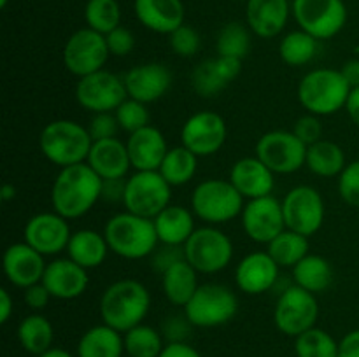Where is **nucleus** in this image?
I'll return each mask as SVG.
<instances>
[{
  "instance_id": "obj_1",
  "label": "nucleus",
  "mask_w": 359,
  "mask_h": 357,
  "mask_svg": "<svg viewBox=\"0 0 359 357\" xmlns=\"http://www.w3.org/2000/svg\"><path fill=\"white\" fill-rule=\"evenodd\" d=\"M102 182L88 163L60 168L51 186L53 210L69 220L86 216L102 200Z\"/></svg>"
},
{
  "instance_id": "obj_2",
  "label": "nucleus",
  "mask_w": 359,
  "mask_h": 357,
  "mask_svg": "<svg viewBox=\"0 0 359 357\" xmlns=\"http://www.w3.org/2000/svg\"><path fill=\"white\" fill-rule=\"evenodd\" d=\"M151 308V293L140 280L121 279L105 287L102 293V322L125 335L135 326L142 324Z\"/></svg>"
},
{
  "instance_id": "obj_3",
  "label": "nucleus",
  "mask_w": 359,
  "mask_h": 357,
  "mask_svg": "<svg viewBox=\"0 0 359 357\" xmlns=\"http://www.w3.org/2000/svg\"><path fill=\"white\" fill-rule=\"evenodd\" d=\"M104 234L111 252L130 261L151 258L160 245L153 219L137 216L128 210L112 216L105 223Z\"/></svg>"
},
{
  "instance_id": "obj_4",
  "label": "nucleus",
  "mask_w": 359,
  "mask_h": 357,
  "mask_svg": "<svg viewBox=\"0 0 359 357\" xmlns=\"http://www.w3.org/2000/svg\"><path fill=\"white\" fill-rule=\"evenodd\" d=\"M93 139L88 126L72 119L48 122L39 135V149L49 163L58 168L86 163Z\"/></svg>"
},
{
  "instance_id": "obj_5",
  "label": "nucleus",
  "mask_w": 359,
  "mask_h": 357,
  "mask_svg": "<svg viewBox=\"0 0 359 357\" xmlns=\"http://www.w3.org/2000/svg\"><path fill=\"white\" fill-rule=\"evenodd\" d=\"M353 88L337 69H314L298 84V102L309 114L326 118L346 108Z\"/></svg>"
},
{
  "instance_id": "obj_6",
  "label": "nucleus",
  "mask_w": 359,
  "mask_h": 357,
  "mask_svg": "<svg viewBox=\"0 0 359 357\" xmlns=\"http://www.w3.org/2000/svg\"><path fill=\"white\" fill-rule=\"evenodd\" d=\"M244 196L224 178H207L191 192V210L209 226H219L237 219L244 210Z\"/></svg>"
},
{
  "instance_id": "obj_7",
  "label": "nucleus",
  "mask_w": 359,
  "mask_h": 357,
  "mask_svg": "<svg viewBox=\"0 0 359 357\" xmlns=\"http://www.w3.org/2000/svg\"><path fill=\"white\" fill-rule=\"evenodd\" d=\"M238 312V298L223 284H202L184 307V315L193 328H219Z\"/></svg>"
},
{
  "instance_id": "obj_8",
  "label": "nucleus",
  "mask_w": 359,
  "mask_h": 357,
  "mask_svg": "<svg viewBox=\"0 0 359 357\" xmlns=\"http://www.w3.org/2000/svg\"><path fill=\"white\" fill-rule=\"evenodd\" d=\"M186 261L198 273L212 275L226 268L233 259V241L216 226L196 227L184 244Z\"/></svg>"
},
{
  "instance_id": "obj_9",
  "label": "nucleus",
  "mask_w": 359,
  "mask_h": 357,
  "mask_svg": "<svg viewBox=\"0 0 359 357\" xmlns=\"http://www.w3.org/2000/svg\"><path fill=\"white\" fill-rule=\"evenodd\" d=\"M170 200L172 186L158 170L135 172L126 178L123 205L128 212L154 219L161 210L170 205Z\"/></svg>"
},
{
  "instance_id": "obj_10",
  "label": "nucleus",
  "mask_w": 359,
  "mask_h": 357,
  "mask_svg": "<svg viewBox=\"0 0 359 357\" xmlns=\"http://www.w3.org/2000/svg\"><path fill=\"white\" fill-rule=\"evenodd\" d=\"M319 317V303L316 294L302 289L297 284L286 287L277 298L273 308V324L283 335L300 336L316 328Z\"/></svg>"
},
{
  "instance_id": "obj_11",
  "label": "nucleus",
  "mask_w": 359,
  "mask_h": 357,
  "mask_svg": "<svg viewBox=\"0 0 359 357\" xmlns=\"http://www.w3.org/2000/svg\"><path fill=\"white\" fill-rule=\"evenodd\" d=\"M273 174L290 175L305 167L307 146L287 130L263 133L256 142V154Z\"/></svg>"
},
{
  "instance_id": "obj_12",
  "label": "nucleus",
  "mask_w": 359,
  "mask_h": 357,
  "mask_svg": "<svg viewBox=\"0 0 359 357\" xmlns=\"http://www.w3.org/2000/svg\"><path fill=\"white\" fill-rule=\"evenodd\" d=\"M109 56L111 52H109L105 35L88 27L74 31L67 38L62 52L65 69L79 79L98 70H104Z\"/></svg>"
},
{
  "instance_id": "obj_13",
  "label": "nucleus",
  "mask_w": 359,
  "mask_h": 357,
  "mask_svg": "<svg viewBox=\"0 0 359 357\" xmlns=\"http://www.w3.org/2000/svg\"><path fill=\"white\" fill-rule=\"evenodd\" d=\"M283 212L287 230L311 238L325 224V200L312 186H294L284 196Z\"/></svg>"
},
{
  "instance_id": "obj_14",
  "label": "nucleus",
  "mask_w": 359,
  "mask_h": 357,
  "mask_svg": "<svg viewBox=\"0 0 359 357\" xmlns=\"http://www.w3.org/2000/svg\"><path fill=\"white\" fill-rule=\"evenodd\" d=\"M293 14L298 27L318 41L333 38L347 23L344 0H294Z\"/></svg>"
},
{
  "instance_id": "obj_15",
  "label": "nucleus",
  "mask_w": 359,
  "mask_h": 357,
  "mask_svg": "<svg viewBox=\"0 0 359 357\" xmlns=\"http://www.w3.org/2000/svg\"><path fill=\"white\" fill-rule=\"evenodd\" d=\"M128 98L125 79L109 70L81 77L76 84V100L91 114L114 112Z\"/></svg>"
},
{
  "instance_id": "obj_16",
  "label": "nucleus",
  "mask_w": 359,
  "mask_h": 357,
  "mask_svg": "<svg viewBox=\"0 0 359 357\" xmlns=\"http://www.w3.org/2000/svg\"><path fill=\"white\" fill-rule=\"evenodd\" d=\"M228 126L221 114L212 111L195 112L181 128V142L195 156L207 158L219 153L226 144Z\"/></svg>"
},
{
  "instance_id": "obj_17",
  "label": "nucleus",
  "mask_w": 359,
  "mask_h": 357,
  "mask_svg": "<svg viewBox=\"0 0 359 357\" xmlns=\"http://www.w3.org/2000/svg\"><path fill=\"white\" fill-rule=\"evenodd\" d=\"M244 233L256 244L269 245L277 234L286 230L283 202L276 196L248 200L241 214Z\"/></svg>"
},
{
  "instance_id": "obj_18",
  "label": "nucleus",
  "mask_w": 359,
  "mask_h": 357,
  "mask_svg": "<svg viewBox=\"0 0 359 357\" xmlns=\"http://www.w3.org/2000/svg\"><path fill=\"white\" fill-rule=\"evenodd\" d=\"M72 231L69 219L53 212H41L32 216L23 227V241L41 252L42 255H58L67 251Z\"/></svg>"
},
{
  "instance_id": "obj_19",
  "label": "nucleus",
  "mask_w": 359,
  "mask_h": 357,
  "mask_svg": "<svg viewBox=\"0 0 359 357\" xmlns=\"http://www.w3.org/2000/svg\"><path fill=\"white\" fill-rule=\"evenodd\" d=\"M280 266L266 251L249 252L235 268V284L249 296H259L272 290L279 282Z\"/></svg>"
},
{
  "instance_id": "obj_20",
  "label": "nucleus",
  "mask_w": 359,
  "mask_h": 357,
  "mask_svg": "<svg viewBox=\"0 0 359 357\" xmlns=\"http://www.w3.org/2000/svg\"><path fill=\"white\" fill-rule=\"evenodd\" d=\"M123 79L128 97L146 105L163 98L172 86L170 70L160 62H147L132 66Z\"/></svg>"
},
{
  "instance_id": "obj_21",
  "label": "nucleus",
  "mask_w": 359,
  "mask_h": 357,
  "mask_svg": "<svg viewBox=\"0 0 359 357\" xmlns=\"http://www.w3.org/2000/svg\"><path fill=\"white\" fill-rule=\"evenodd\" d=\"M44 258L46 255L35 251L27 241H18V244L9 245L4 252V273L14 287L27 289L34 284L42 282L46 266H48Z\"/></svg>"
},
{
  "instance_id": "obj_22",
  "label": "nucleus",
  "mask_w": 359,
  "mask_h": 357,
  "mask_svg": "<svg viewBox=\"0 0 359 357\" xmlns=\"http://www.w3.org/2000/svg\"><path fill=\"white\" fill-rule=\"evenodd\" d=\"M42 284L56 300H76L86 293L90 276L86 268L70 258H56L46 266Z\"/></svg>"
},
{
  "instance_id": "obj_23",
  "label": "nucleus",
  "mask_w": 359,
  "mask_h": 357,
  "mask_svg": "<svg viewBox=\"0 0 359 357\" xmlns=\"http://www.w3.org/2000/svg\"><path fill=\"white\" fill-rule=\"evenodd\" d=\"M228 181L245 200L269 196L276 188V174L258 156H245L235 161Z\"/></svg>"
},
{
  "instance_id": "obj_24",
  "label": "nucleus",
  "mask_w": 359,
  "mask_h": 357,
  "mask_svg": "<svg viewBox=\"0 0 359 357\" xmlns=\"http://www.w3.org/2000/svg\"><path fill=\"white\" fill-rule=\"evenodd\" d=\"M126 147L135 172L158 170L170 149L163 133L153 125L144 126L139 132L128 135Z\"/></svg>"
},
{
  "instance_id": "obj_25",
  "label": "nucleus",
  "mask_w": 359,
  "mask_h": 357,
  "mask_svg": "<svg viewBox=\"0 0 359 357\" xmlns=\"http://www.w3.org/2000/svg\"><path fill=\"white\" fill-rule=\"evenodd\" d=\"M291 7L287 0H248L245 21L255 35L273 38L280 35L290 20Z\"/></svg>"
},
{
  "instance_id": "obj_26",
  "label": "nucleus",
  "mask_w": 359,
  "mask_h": 357,
  "mask_svg": "<svg viewBox=\"0 0 359 357\" xmlns=\"http://www.w3.org/2000/svg\"><path fill=\"white\" fill-rule=\"evenodd\" d=\"M133 10L139 23L156 34L170 35L184 24L182 0H135Z\"/></svg>"
},
{
  "instance_id": "obj_27",
  "label": "nucleus",
  "mask_w": 359,
  "mask_h": 357,
  "mask_svg": "<svg viewBox=\"0 0 359 357\" xmlns=\"http://www.w3.org/2000/svg\"><path fill=\"white\" fill-rule=\"evenodd\" d=\"M86 163L100 178H125L132 168L128 147L125 142L112 136L105 140H95L88 154Z\"/></svg>"
},
{
  "instance_id": "obj_28",
  "label": "nucleus",
  "mask_w": 359,
  "mask_h": 357,
  "mask_svg": "<svg viewBox=\"0 0 359 357\" xmlns=\"http://www.w3.org/2000/svg\"><path fill=\"white\" fill-rule=\"evenodd\" d=\"M195 214L193 210L181 205H168L161 210L153 219L154 230H156L158 240L165 245H181L184 247L186 241L195 233Z\"/></svg>"
},
{
  "instance_id": "obj_29",
  "label": "nucleus",
  "mask_w": 359,
  "mask_h": 357,
  "mask_svg": "<svg viewBox=\"0 0 359 357\" xmlns=\"http://www.w3.org/2000/svg\"><path fill=\"white\" fill-rule=\"evenodd\" d=\"M109 251L111 248H109L107 240H105L104 231L98 233L97 230L84 227V230L74 231L65 252L67 258H70L79 266L86 270H93L98 268L107 259Z\"/></svg>"
},
{
  "instance_id": "obj_30",
  "label": "nucleus",
  "mask_w": 359,
  "mask_h": 357,
  "mask_svg": "<svg viewBox=\"0 0 359 357\" xmlns=\"http://www.w3.org/2000/svg\"><path fill=\"white\" fill-rule=\"evenodd\" d=\"M123 354V332L104 322L84 331L77 342V357H121Z\"/></svg>"
},
{
  "instance_id": "obj_31",
  "label": "nucleus",
  "mask_w": 359,
  "mask_h": 357,
  "mask_svg": "<svg viewBox=\"0 0 359 357\" xmlns=\"http://www.w3.org/2000/svg\"><path fill=\"white\" fill-rule=\"evenodd\" d=\"M198 275L200 273L186 259L175 262L161 273V290L165 298L175 307L184 308L200 287Z\"/></svg>"
},
{
  "instance_id": "obj_32",
  "label": "nucleus",
  "mask_w": 359,
  "mask_h": 357,
  "mask_svg": "<svg viewBox=\"0 0 359 357\" xmlns=\"http://www.w3.org/2000/svg\"><path fill=\"white\" fill-rule=\"evenodd\" d=\"M293 282L312 294H321L332 286L333 266L319 254H307L293 268Z\"/></svg>"
},
{
  "instance_id": "obj_33",
  "label": "nucleus",
  "mask_w": 359,
  "mask_h": 357,
  "mask_svg": "<svg viewBox=\"0 0 359 357\" xmlns=\"http://www.w3.org/2000/svg\"><path fill=\"white\" fill-rule=\"evenodd\" d=\"M305 167L314 175L323 178L339 177L347 167L346 153L342 147L332 140H319L307 147V161Z\"/></svg>"
},
{
  "instance_id": "obj_34",
  "label": "nucleus",
  "mask_w": 359,
  "mask_h": 357,
  "mask_svg": "<svg viewBox=\"0 0 359 357\" xmlns=\"http://www.w3.org/2000/svg\"><path fill=\"white\" fill-rule=\"evenodd\" d=\"M18 340L25 352L34 354L37 357L53 349L55 329L48 317L42 314H32L18 326Z\"/></svg>"
},
{
  "instance_id": "obj_35",
  "label": "nucleus",
  "mask_w": 359,
  "mask_h": 357,
  "mask_svg": "<svg viewBox=\"0 0 359 357\" xmlns=\"http://www.w3.org/2000/svg\"><path fill=\"white\" fill-rule=\"evenodd\" d=\"M196 170H198V156H195L191 150L186 149L182 144L177 147H170L165 160L161 161L160 168H158L161 177L172 188H177V186H184L188 182H191L195 178Z\"/></svg>"
},
{
  "instance_id": "obj_36",
  "label": "nucleus",
  "mask_w": 359,
  "mask_h": 357,
  "mask_svg": "<svg viewBox=\"0 0 359 357\" xmlns=\"http://www.w3.org/2000/svg\"><path fill=\"white\" fill-rule=\"evenodd\" d=\"M309 238L304 234L297 233V231L284 230L283 233L277 234L269 245H266V252L273 258V261L280 266V268H293L294 265L302 261L309 252Z\"/></svg>"
},
{
  "instance_id": "obj_37",
  "label": "nucleus",
  "mask_w": 359,
  "mask_h": 357,
  "mask_svg": "<svg viewBox=\"0 0 359 357\" xmlns=\"http://www.w3.org/2000/svg\"><path fill=\"white\" fill-rule=\"evenodd\" d=\"M318 38L302 28L290 31L284 35L279 44L280 59L290 66L307 65L318 55Z\"/></svg>"
},
{
  "instance_id": "obj_38",
  "label": "nucleus",
  "mask_w": 359,
  "mask_h": 357,
  "mask_svg": "<svg viewBox=\"0 0 359 357\" xmlns=\"http://www.w3.org/2000/svg\"><path fill=\"white\" fill-rule=\"evenodd\" d=\"M125 338V352L128 357H160L165 349L163 336L160 331L147 324H139L123 335Z\"/></svg>"
},
{
  "instance_id": "obj_39",
  "label": "nucleus",
  "mask_w": 359,
  "mask_h": 357,
  "mask_svg": "<svg viewBox=\"0 0 359 357\" xmlns=\"http://www.w3.org/2000/svg\"><path fill=\"white\" fill-rule=\"evenodd\" d=\"M217 56L244 59L251 51V28L238 21L226 23L217 34Z\"/></svg>"
},
{
  "instance_id": "obj_40",
  "label": "nucleus",
  "mask_w": 359,
  "mask_h": 357,
  "mask_svg": "<svg viewBox=\"0 0 359 357\" xmlns=\"http://www.w3.org/2000/svg\"><path fill=\"white\" fill-rule=\"evenodd\" d=\"M297 357H339V342L328 331L312 328L294 338Z\"/></svg>"
},
{
  "instance_id": "obj_41",
  "label": "nucleus",
  "mask_w": 359,
  "mask_h": 357,
  "mask_svg": "<svg viewBox=\"0 0 359 357\" xmlns=\"http://www.w3.org/2000/svg\"><path fill=\"white\" fill-rule=\"evenodd\" d=\"M88 28L107 35L121 23V7L118 0H88L84 7Z\"/></svg>"
},
{
  "instance_id": "obj_42",
  "label": "nucleus",
  "mask_w": 359,
  "mask_h": 357,
  "mask_svg": "<svg viewBox=\"0 0 359 357\" xmlns=\"http://www.w3.org/2000/svg\"><path fill=\"white\" fill-rule=\"evenodd\" d=\"M191 88L198 97L212 98L219 94L228 86V80L221 76L219 69L216 65V58L205 59L200 63L191 72Z\"/></svg>"
},
{
  "instance_id": "obj_43",
  "label": "nucleus",
  "mask_w": 359,
  "mask_h": 357,
  "mask_svg": "<svg viewBox=\"0 0 359 357\" xmlns=\"http://www.w3.org/2000/svg\"><path fill=\"white\" fill-rule=\"evenodd\" d=\"M114 114L116 119H118L121 132H126L128 135L142 130L144 126L149 125L151 121V114L147 105L130 97L116 108Z\"/></svg>"
},
{
  "instance_id": "obj_44",
  "label": "nucleus",
  "mask_w": 359,
  "mask_h": 357,
  "mask_svg": "<svg viewBox=\"0 0 359 357\" xmlns=\"http://www.w3.org/2000/svg\"><path fill=\"white\" fill-rule=\"evenodd\" d=\"M170 48L181 58H191L198 52L200 44H202V38L200 34L189 24H181L177 30H174L170 34Z\"/></svg>"
},
{
  "instance_id": "obj_45",
  "label": "nucleus",
  "mask_w": 359,
  "mask_h": 357,
  "mask_svg": "<svg viewBox=\"0 0 359 357\" xmlns=\"http://www.w3.org/2000/svg\"><path fill=\"white\" fill-rule=\"evenodd\" d=\"M339 192L347 205L359 209V160L347 163L339 175Z\"/></svg>"
},
{
  "instance_id": "obj_46",
  "label": "nucleus",
  "mask_w": 359,
  "mask_h": 357,
  "mask_svg": "<svg viewBox=\"0 0 359 357\" xmlns=\"http://www.w3.org/2000/svg\"><path fill=\"white\" fill-rule=\"evenodd\" d=\"M88 132H90L91 139L95 140H105L118 136V132H121L119 122L116 119L114 112H100V114H93L88 125Z\"/></svg>"
},
{
  "instance_id": "obj_47",
  "label": "nucleus",
  "mask_w": 359,
  "mask_h": 357,
  "mask_svg": "<svg viewBox=\"0 0 359 357\" xmlns=\"http://www.w3.org/2000/svg\"><path fill=\"white\" fill-rule=\"evenodd\" d=\"M291 132L305 144V146H312V144L323 140V122L319 115L314 114H305L294 121L293 130Z\"/></svg>"
},
{
  "instance_id": "obj_48",
  "label": "nucleus",
  "mask_w": 359,
  "mask_h": 357,
  "mask_svg": "<svg viewBox=\"0 0 359 357\" xmlns=\"http://www.w3.org/2000/svg\"><path fill=\"white\" fill-rule=\"evenodd\" d=\"M105 41H107L111 56H118V58L128 56L133 51V48H135V35L132 34V30L121 27V24L112 31H109L105 35Z\"/></svg>"
},
{
  "instance_id": "obj_49",
  "label": "nucleus",
  "mask_w": 359,
  "mask_h": 357,
  "mask_svg": "<svg viewBox=\"0 0 359 357\" xmlns=\"http://www.w3.org/2000/svg\"><path fill=\"white\" fill-rule=\"evenodd\" d=\"M182 259H186L184 247H181V245L161 244L158 245L156 251L151 254V266H153V268L161 275V273L167 272L170 266H174L175 262L182 261Z\"/></svg>"
},
{
  "instance_id": "obj_50",
  "label": "nucleus",
  "mask_w": 359,
  "mask_h": 357,
  "mask_svg": "<svg viewBox=\"0 0 359 357\" xmlns=\"http://www.w3.org/2000/svg\"><path fill=\"white\" fill-rule=\"evenodd\" d=\"M51 298H53L51 293H49L48 287H46L42 282H37L34 284V286L23 289L25 303H27L28 308H32V310L35 312L44 310V308L49 304V300H51Z\"/></svg>"
},
{
  "instance_id": "obj_51",
  "label": "nucleus",
  "mask_w": 359,
  "mask_h": 357,
  "mask_svg": "<svg viewBox=\"0 0 359 357\" xmlns=\"http://www.w3.org/2000/svg\"><path fill=\"white\" fill-rule=\"evenodd\" d=\"M189 328H193V326L186 315H175V317L167 318V322L163 324V331L165 336L168 338V343L184 342V338L189 332Z\"/></svg>"
},
{
  "instance_id": "obj_52",
  "label": "nucleus",
  "mask_w": 359,
  "mask_h": 357,
  "mask_svg": "<svg viewBox=\"0 0 359 357\" xmlns=\"http://www.w3.org/2000/svg\"><path fill=\"white\" fill-rule=\"evenodd\" d=\"M126 178H107L102 182V200L109 203H118L125 200Z\"/></svg>"
},
{
  "instance_id": "obj_53",
  "label": "nucleus",
  "mask_w": 359,
  "mask_h": 357,
  "mask_svg": "<svg viewBox=\"0 0 359 357\" xmlns=\"http://www.w3.org/2000/svg\"><path fill=\"white\" fill-rule=\"evenodd\" d=\"M160 357H202L195 346L186 342H170L161 350Z\"/></svg>"
},
{
  "instance_id": "obj_54",
  "label": "nucleus",
  "mask_w": 359,
  "mask_h": 357,
  "mask_svg": "<svg viewBox=\"0 0 359 357\" xmlns=\"http://www.w3.org/2000/svg\"><path fill=\"white\" fill-rule=\"evenodd\" d=\"M339 357H359V329L347 332L339 342Z\"/></svg>"
},
{
  "instance_id": "obj_55",
  "label": "nucleus",
  "mask_w": 359,
  "mask_h": 357,
  "mask_svg": "<svg viewBox=\"0 0 359 357\" xmlns=\"http://www.w3.org/2000/svg\"><path fill=\"white\" fill-rule=\"evenodd\" d=\"M13 312H14L13 296H11V293L6 289V287H2V289H0V322H2V324L9 322Z\"/></svg>"
},
{
  "instance_id": "obj_56",
  "label": "nucleus",
  "mask_w": 359,
  "mask_h": 357,
  "mask_svg": "<svg viewBox=\"0 0 359 357\" xmlns=\"http://www.w3.org/2000/svg\"><path fill=\"white\" fill-rule=\"evenodd\" d=\"M340 72L346 77V80L349 83L351 88L359 86V59H347V62L344 63L342 69H340Z\"/></svg>"
},
{
  "instance_id": "obj_57",
  "label": "nucleus",
  "mask_w": 359,
  "mask_h": 357,
  "mask_svg": "<svg viewBox=\"0 0 359 357\" xmlns=\"http://www.w3.org/2000/svg\"><path fill=\"white\" fill-rule=\"evenodd\" d=\"M346 111H347V115L351 118V121L359 126V86L351 90L349 98H347V104H346Z\"/></svg>"
},
{
  "instance_id": "obj_58",
  "label": "nucleus",
  "mask_w": 359,
  "mask_h": 357,
  "mask_svg": "<svg viewBox=\"0 0 359 357\" xmlns=\"http://www.w3.org/2000/svg\"><path fill=\"white\" fill-rule=\"evenodd\" d=\"M0 198H2V202H11V200L16 198V188H14V184H4L2 191H0Z\"/></svg>"
},
{
  "instance_id": "obj_59",
  "label": "nucleus",
  "mask_w": 359,
  "mask_h": 357,
  "mask_svg": "<svg viewBox=\"0 0 359 357\" xmlns=\"http://www.w3.org/2000/svg\"><path fill=\"white\" fill-rule=\"evenodd\" d=\"M37 357H74V356L69 352V350L58 349V346H53V349H49L48 352L41 354V356H37Z\"/></svg>"
},
{
  "instance_id": "obj_60",
  "label": "nucleus",
  "mask_w": 359,
  "mask_h": 357,
  "mask_svg": "<svg viewBox=\"0 0 359 357\" xmlns=\"http://www.w3.org/2000/svg\"><path fill=\"white\" fill-rule=\"evenodd\" d=\"M0 7H2V9L4 7H7V0H0Z\"/></svg>"
},
{
  "instance_id": "obj_61",
  "label": "nucleus",
  "mask_w": 359,
  "mask_h": 357,
  "mask_svg": "<svg viewBox=\"0 0 359 357\" xmlns=\"http://www.w3.org/2000/svg\"><path fill=\"white\" fill-rule=\"evenodd\" d=\"M237 2H248V0H237Z\"/></svg>"
}]
</instances>
